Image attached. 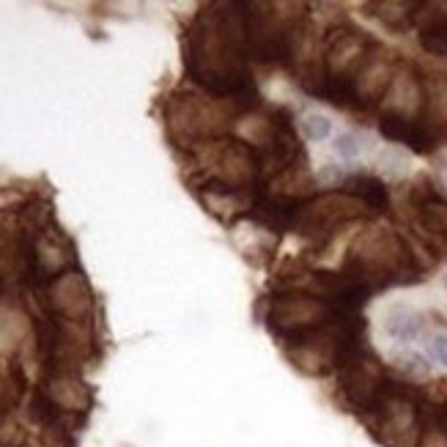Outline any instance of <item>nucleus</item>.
Instances as JSON below:
<instances>
[{"mask_svg": "<svg viewBox=\"0 0 447 447\" xmlns=\"http://www.w3.org/2000/svg\"><path fill=\"white\" fill-rule=\"evenodd\" d=\"M384 329H387L390 338H395L401 343H409V341H415L417 335H420V329H422V316L417 310H412V308H406V305H398V308H392L387 313Z\"/></svg>", "mask_w": 447, "mask_h": 447, "instance_id": "obj_3", "label": "nucleus"}, {"mask_svg": "<svg viewBox=\"0 0 447 447\" xmlns=\"http://www.w3.org/2000/svg\"><path fill=\"white\" fill-rule=\"evenodd\" d=\"M445 173H447V170H445Z\"/></svg>", "mask_w": 447, "mask_h": 447, "instance_id": "obj_8", "label": "nucleus"}, {"mask_svg": "<svg viewBox=\"0 0 447 447\" xmlns=\"http://www.w3.org/2000/svg\"><path fill=\"white\" fill-rule=\"evenodd\" d=\"M422 47L431 50V53L447 55V17L422 31Z\"/></svg>", "mask_w": 447, "mask_h": 447, "instance_id": "obj_4", "label": "nucleus"}, {"mask_svg": "<svg viewBox=\"0 0 447 447\" xmlns=\"http://www.w3.org/2000/svg\"><path fill=\"white\" fill-rule=\"evenodd\" d=\"M428 357L447 368V335H436L428 341Z\"/></svg>", "mask_w": 447, "mask_h": 447, "instance_id": "obj_7", "label": "nucleus"}, {"mask_svg": "<svg viewBox=\"0 0 447 447\" xmlns=\"http://www.w3.org/2000/svg\"><path fill=\"white\" fill-rule=\"evenodd\" d=\"M346 195H352L357 203L371 206V209H387V203H390L387 187L376 176H365V173L346 179Z\"/></svg>", "mask_w": 447, "mask_h": 447, "instance_id": "obj_2", "label": "nucleus"}, {"mask_svg": "<svg viewBox=\"0 0 447 447\" xmlns=\"http://www.w3.org/2000/svg\"><path fill=\"white\" fill-rule=\"evenodd\" d=\"M382 135L395 140V143H404L409 146L417 154H428L434 151L436 140L434 135L425 127H420L417 121H409V118H401V116H384L382 118Z\"/></svg>", "mask_w": 447, "mask_h": 447, "instance_id": "obj_1", "label": "nucleus"}, {"mask_svg": "<svg viewBox=\"0 0 447 447\" xmlns=\"http://www.w3.org/2000/svg\"><path fill=\"white\" fill-rule=\"evenodd\" d=\"M302 132H305V137H310V140H324V137H329L332 124H329L324 116H308V118L302 121Z\"/></svg>", "mask_w": 447, "mask_h": 447, "instance_id": "obj_6", "label": "nucleus"}, {"mask_svg": "<svg viewBox=\"0 0 447 447\" xmlns=\"http://www.w3.org/2000/svg\"><path fill=\"white\" fill-rule=\"evenodd\" d=\"M335 151H338V157H343V160H357V157L362 154V143H359V137H357L354 132H346V135H341V137L335 140Z\"/></svg>", "mask_w": 447, "mask_h": 447, "instance_id": "obj_5", "label": "nucleus"}]
</instances>
